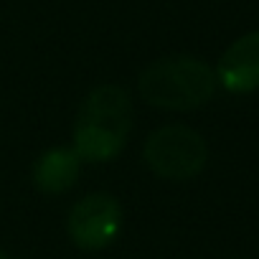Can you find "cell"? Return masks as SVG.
<instances>
[{
	"instance_id": "obj_1",
	"label": "cell",
	"mask_w": 259,
	"mask_h": 259,
	"mask_svg": "<svg viewBox=\"0 0 259 259\" xmlns=\"http://www.w3.org/2000/svg\"><path fill=\"white\" fill-rule=\"evenodd\" d=\"M133 130V99L117 84H102L87 94L74 124V150L79 160L109 163L127 145Z\"/></svg>"
},
{
	"instance_id": "obj_2",
	"label": "cell",
	"mask_w": 259,
	"mask_h": 259,
	"mask_svg": "<svg viewBox=\"0 0 259 259\" xmlns=\"http://www.w3.org/2000/svg\"><path fill=\"white\" fill-rule=\"evenodd\" d=\"M216 71L193 56H168L153 61L138 79L140 97L160 109L188 112L213 99Z\"/></svg>"
},
{
	"instance_id": "obj_3",
	"label": "cell",
	"mask_w": 259,
	"mask_h": 259,
	"mask_svg": "<svg viewBox=\"0 0 259 259\" xmlns=\"http://www.w3.org/2000/svg\"><path fill=\"white\" fill-rule=\"evenodd\" d=\"M143 158L165 181H191L208 163V145L201 133L186 124H165L148 135Z\"/></svg>"
},
{
	"instance_id": "obj_4",
	"label": "cell",
	"mask_w": 259,
	"mask_h": 259,
	"mask_svg": "<svg viewBox=\"0 0 259 259\" xmlns=\"http://www.w3.org/2000/svg\"><path fill=\"white\" fill-rule=\"evenodd\" d=\"M66 229L79 249H104L122 231V206L109 193H89L69 211Z\"/></svg>"
},
{
	"instance_id": "obj_5",
	"label": "cell",
	"mask_w": 259,
	"mask_h": 259,
	"mask_svg": "<svg viewBox=\"0 0 259 259\" xmlns=\"http://www.w3.org/2000/svg\"><path fill=\"white\" fill-rule=\"evenodd\" d=\"M216 79L234 94L259 89V31L236 38L219 59Z\"/></svg>"
},
{
	"instance_id": "obj_6",
	"label": "cell",
	"mask_w": 259,
	"mask_h": 259,
	"mask_svg": "<svg viewBox=\"0 0 259 259\" xmlns=\"http://www.w3.org/2000/svg\"><path fill=\"white\" fill-rule=\"evenodd\" d=\"M81 160L74 148H51L33 165V186L41 193H66L79 178Z\"/></svg>"
},
{
	"instance_id": "obj_7",
	"label": "cell",
	"mask_w": 259,
	"mask_h": 259,
	"mask_svg": "<svg viewBox=\"0 0 259 259\" xmlns=\"http://www.w3.org/2000/svg\"><path fill=\"white\" fill-rule=\"evenodd\" d=\"M0 259H8V254H6L3 249H0Z\"/></svg>"
}]
</instances>
